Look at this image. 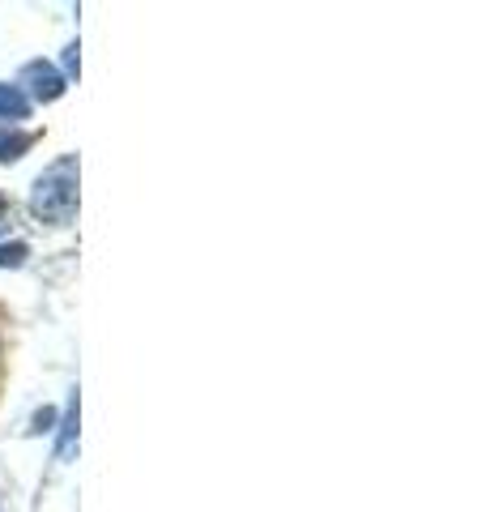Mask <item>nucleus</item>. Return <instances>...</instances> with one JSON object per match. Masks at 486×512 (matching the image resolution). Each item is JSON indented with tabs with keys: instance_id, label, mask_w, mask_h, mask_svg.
Wrapping results in <instances>:
<instances>
[{
	"instance_id": "obj_1",
	"label": "nucleus",
	"mask_w": 486,
	"mask_h": 512,
	"mask_svg": "<svg viewBox=\"0 0 486 512\" xmlns=\"http://www.w3.org/2000/svg\"><path fill=\"white\" fill-rule=\"evenodd\" d=\"M77 210V158H60L52 171L39 175L35 197H30V214L43 222H69Z\"/></svg>"
},
{
	"instance_id": "obj_2",
	"label": "nucleus",
	"mask_w": 486,
	"mask_h": 512,
	"mask_svg": "<svg viewBox=\"0 0 486 512\" xmlns=\"http://www.w3.org/2000/svg\"><path fill=\"white\" fill-rule=\"evenodd\" d=\"M26 82H35V94H39V99H47V103L64 94V77L52 69V64H43V60L26 64Z\"/></svg>"
},
{
	"instance_id": "obj_3",
	"label": "nucleus",
	"mask_w": 486,
	"mask_h": 512,
	"mask_svg": "<svg viewBox=\"0 0 486 512\" xmlns=\"http://www.w3.org/2000/svg\"><path fill=\"white\" fill-rule=\"evenodd\" d=\"M26 111H30V103H26V94L18 86H0V116L5 120H26Z\"/></svg>"
},
{
	"instance_id": "obj_4",
	"label": "nucleus",
	"mask_w": 486,
	"mask_h": 512,
	"mask_svg": "<svg viewBox=\"0 0 486 512\" xmlns=\"http://www.w3.org/2000/svg\"><path fill=\"white\" fill-rule=\"evenodd\" d=\"M30 133H9V128H0V163H13V158H22V150L30 146Z\"/></svg>"
},
{
	"instance_id": "obj_5",
	"label": "nucleus",
	"mask_w": 486,
	"mask_h": 512,
	"mask_svg": "<svg viewBox=\"0 0 486 512\" xmlns=\"http://www.w3.org/2000/svg\"><path fill=\"white\" fill-rule=\"evenodd\" d=\"M26 261V244H0V265H22Z\"/></svg>"
}]
</instances>
